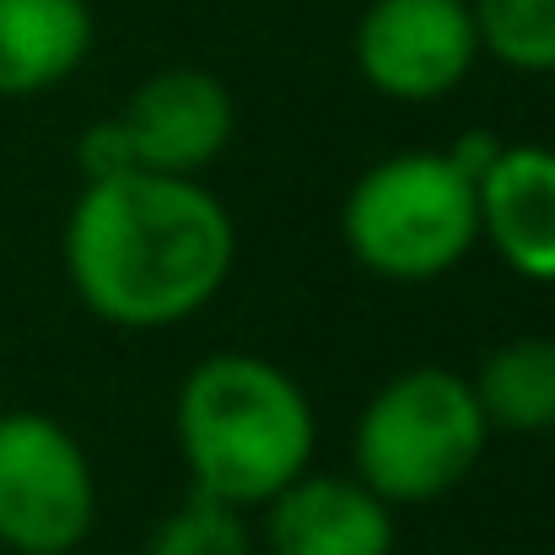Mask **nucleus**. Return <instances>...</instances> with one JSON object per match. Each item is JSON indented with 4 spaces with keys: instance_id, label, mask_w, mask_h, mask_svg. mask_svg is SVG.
<instances>
[{
    "instance_id": "f257e3e1",
    "label": "nucleus",
    "mask_w": 555,
    "mask_h": 555,
    "mask_svg": "<svg viewBox=\"0 0 555 555\" xmlns=\"http://www.w3.org/2000/svg\"><path fill=\"white\" fill-rule=\"evenodd\" d=\"M237 259L232 210L168 173H114L81 189L65 221V275L114 330H168L216 302Z\"/></svg>"
},
{
    "instance_id": "f03ea898",
    "label": "nucleus",
    "mask_w": 555,
    "mask_h": 555,
    "mask_svg": "<svg viewBox=\"0 0 555 555\" xmlns=\"http://www.w3.org/2000/svg\"><path fill=\"white\" fill-rule=\"evenodd\" d=\"M173 431L189 491H205L237 513L264 507L297 475H308L319 448V421L302 383L254 351L199 357L179 383Z\"/></svg>"
},
{
    "instance_id": "7ed1b4c3",
    "label": "nucleus",
    "mask_w": 555,
    "mask_h": 555,
    "mask_svg": "<svg viewBox=\"0 0 555 555\" xmlns=\"http://www.w3.org/2000/svg\"><path fill=\"white\" fill-rule=\"evenodd\" d=\"M491 442L475 383L453 367L393 372L357 415L351 475L388 507H421L464 486Z\"/></svg>"
},
{
    "instance_id": "20e7f679",
    "label": "nucleus",
    "mask_w": 555,
    "mask_h": 555,
    "mask_svg": "<svg viewBox=\"0 0 555 555\" xmlns=\"http://www.w3.org/2000/svg\"><path fill=\"white\" fill-rule=\"evenodd\" d=\"M340 232L383 281H437L480 243L475 179L448 152H393L351 184Z\"/></svg>"
},
{
    "instance_id": "39448f33",
    "label": "nucleus",
    "mask_w": 555,
    "mask_h": 555,
    "mask_svg": "<svg viewBox=\"0 0 555 555\" xmlns=\"http://www.w3.org/2000/svg\"><path fill=\"white\" fill-rule=\"evenodd\" d=\"M98 524V475L76 431L43 410L0 415V545L70 555Z\"/></svg>"
},
{
    "instance_id": "423d86ee",
    "label": "nucleus",
    "mask_w": 555,
    "mask_h": 555,
    "mask_svg": "<svg viewBox=\"0 0 555 555\" xmlns=\"http://www.w3.org/2000/svg\"><path fill=\"white\" fill-rule=\"evenodd\" d=\"M351 54L377 98L437 103L469 81L486 49L469 0H367Z\"/></svg>"
},
{
    "instance_id": "0eeeda50",
    "label": "nucleus",
    "mask_w": 555,
    "mask_h": 555,
    "mask_svg": "<svg viewBox=\"0 0 555 555\" xmlns=\"http://www.w3.org/2000/svg\"><path fill=\"white\" fill-rule=\"evenodd\" d=\"M232 125H237L232 92L221 87V76L199 65H173L146 76L119 114L130 168L168 173V179H199L227 152Z\"/></svg>"
},
{
    "instance_id": "6e6552de",
    "label": "nucleus",
    "mask_w": 555,
    "mask_h": 555,
    "mask_svg": "<svg viewBox=\"0 0 555 555\" xmlns=\"http://www.w3.org/2000/svg\"><path fill=\"white\" fill-rule=\"evenodd\" d=\"M393 507L357 475H297L264 502L270 555H393Z\"/></svg>"
},
{
    "instance_id": "1a4fd4ad",
    "label": "nucleus",
    "mask_w": 555,
    "mask_h": 555,
    "mask_svg": "<svg viewBox=\"0 0 555 555\" xmlns=\"http://www.w3.org/2000/svg\"><path fill=\"white\" fill-rule=\"evenodd\" d=\"M480 237L524 281H555V146L513 141L475 179Z\"/></svg>"
},
{
    "instance_id": "9d476101",
    "label": "nucleus",
    "mask_w": 555,
    "mask_h": 555,
    "mask_svg": "<svg viewBox=\"0 0 555 555\" xmlns=\"http://www.w3.org/2000/svg\"><path fill=\"white\" fill-rule=\"evenodd\" d=\"M87 0H0V98H38L70 81L92 54Z\"/></svg>"
},
{
    "instance_id": "9b49d317",
    "label": "nucleus",
    "mask_w": 555,
    "mask_h": 555,
    "mask_svg": "<svg viewBox=\"0 0 555 555\" xmlns=\"http://www.w3.org/2000/svg\"><path fill=\"white\" fill-rule=\"evenodd\" d=\"M469 383L491 431H513V437L555 431V340L518 335L496 346Z\"/></svg>"
},
{
    "instance_id": "f8f14e48",
    "label": "nucleus",
    "mask_w": 555,
    "mask_h": 555,
    "mask_svg": "<svg viewBox=\"0 0 555 555\" xmlns=\"http://www.w3.org/2000/svg\"><path fill=\"white\" fill-rule=\"evenodd\" d=\"M480 49L524 76H555V0H469Z\"/></svg>"
},
{
    "instance_id": "ddd939ff",
    "label": "nucleus",
    "mask_w": 555,
    "mask_h": 555,
    "mask_svg": "<svg viewBox=\"0 0 555 555\" xmlns=\"http://www.w3.org/2000/svg\"><path fill=\"white\" fill-rule=\"evenodd\" d=\"M146 555H248V524L237 507H227L205 491H189L152 529Z\"/></svg>"
},
{
    "instance_id": "4468645a",
    "label": "nucleus",
    "mask_w": 555,
    "mask_h": 555,
    "mask_svg": "<svg viewBox=\"0 0 555 555\" xmlns=\"http://www.w3.org/2000/svg\"><path fill=\"white\" fill-rule=\"evenodd\" d=\"M76 163H81L87 184L114 179V173H135V168H130V146H125L119 119H98V125H87L81 141H76Z\"/></svg>"
}]
</instances>
